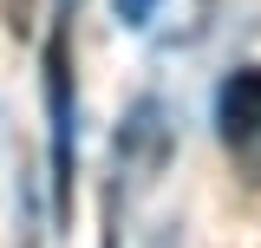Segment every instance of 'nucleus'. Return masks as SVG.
Returning a JSON list of instances; mask_svg holds the SVG:
<instances>
[{
	"instance_id": "f257e3e1",
	"label": "nucleus",
	"mask_w": 261,
	"mask_h": 248,
	"mask_svg": "<svg viewBox=\"0 0 261 248\" xmlns=\"http://www.w3.org/2000/svg\"><path fill=\"white\" fill-rule=\"evenodd\" d=\"M46 111H53V209L72 222V170H79V111H72V39L46 33Z\"/></svg>"
},
{
	"instance_id": "7ed1b4c3",
	"label": "nucleus",
	"mask_w": 261,
	"mask_h": 248,
	"mask_svg": "<svg viewBox=\"0 0 261 248\" xmlns=\"http://www.w3.org/2000/svg\"><path fill=\"white\" fill-rule=\"evenodd\" d=\"M150 13H157V0H118V20H124V27H144Z\"/></svg>"
},
{
	"instance_id": "f03ea898",
	"label": "nucleus",
	"mask_w": 261,
	"mask_h": 248,
	"mask_svg": "<svg viewBox=\"0 0 261 248\" xmlns=\"http://www.w3.org/2000/svg\"><path fill=\"white\" fill-rule=\"evenodd\" d=\"M216 124H222V144L235 151V163L261 170V65H242L222 79Z\"/></svg>"
},
{
	"instance_id": "20e7f679",
	"label": "nucleus",
	"mask_w": 261,
	"mask_h": 248,
	"mask_svg": "<svg viewBox=\"0 0 261 248\" xmlns=\"http://www.w3.org/2000/svg\"><path fill=\"white\" fill-rule=\"evenodd\" d=\"M7 13H13V27L27 33V20H33V0H7Z\"/></svg>"
}]
</instances>
